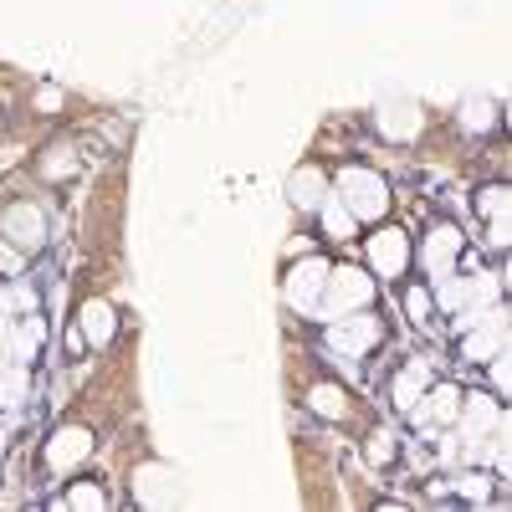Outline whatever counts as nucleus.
<instances>
[{
  "label": "nucleus",
  "instance_id": "16",
  "mask_svg": "<svg viewBox=\"0 0 512 512\" xmlns=\"http://www.w3.org/2000/svg\"><path fill=\"white\" fill-rule=\"evenodd\" d=\"M41 344H47V323H41L36 313H31L21 328H11V338H6V349H11L16 359H31V354H41Z\"/></svg>",
  "mask_w": 512,
  "mask_h": 512
},
{
  "label": "nucleus",
  "instance_id": "22",
  "mask_svg": "<svg viewBox=\"0 0 512 512\" xmlns=\"http://www.w3.org/2000/svg\"><path fill=\"white\" fill-rule=\"evenodd\" d=\"M405 313H410L415 323H431V292H425V287H410V292H405Z\"/></svg>",
  "mask_w": 512,
  "mask_h": 512
},
{
  "label": "nucleus",
  "instance_id": "24",
  "mask_svg": "<svg viewBox=\"0 0 512 512\" xmlns=\"http://www.w3.org/2000/svg\"><path fill=\"white\" fill-rule=\"evenodd\" d=\"M487 364H492V384H497V395H507V379H512V369H507V349H502V354H492Z\"/></svg>",
  "mask_w": 512,
  "mask_h": 512
},
{
  "label": "nucleus",
  "instance_id": "6",
  "mask_svg": "<svg viewBox=\"0 0 512 512\" xmlns=\"http://www.w3.org/2000/svg\"><path fill=\"white\" fill-rule=\"evenodd\" d=\"M369 267H374L379 277H400V272L410 267V241H405L395 226L374 231V236H369Z\"/></svg>",
  "mask_w": 512,
  "mask_h": 512
},
{
  "label": "nucleus",
  "instance_id": "15",
  "mask_svg": "<svg viewBox=\"0 0 512 512\" xmlns=\"http://www.w3.org/2000/svg\"><path fill=\"white\" fill-rule=\"evenodd\" d=\"M318 216H323V226H328V236H333V241H354L359 221L349 216V205L338 200V195H323V205H318Z\"/></svg>",
  "mask_w": 512,
  "mask_h": 512
},
{
  "label": "nucleus",
  "instance_id": "12",
  "mask_svg": "<svg viewBox=\"0 0 512 512\" xmlns=\"http://www.w3.org/2000/svg\"><path fill=\"white\" fill-rule=\"evenodd\" d=\"M287 195H292V205H297V210H318V205H323V195H328V180L318 175L313 164H303V169H297V175L287 180Z\"/></svg>",
  "mask_w": 512,
  "mask_h": 512
},
{
  "label": "nucleus",
  "instance_id": "3",
  "mask_svg": "<svg viewBox=\"0 0 512 512\" xmlns=\"http://www.w3.org/2000/svg\"><path fill=\"white\" fill-rule=\"evenodd\" d=\"M379 338H384V323L369 318L364 308H354V313H344V318H333V328H328V349L359 359V354H369V349L379 344Z\"/></svg>",
  "mask_w": 512,
  "mask_h": 512
},
{
  "label": "nucleus",
  "instance_id": "20",
  "mask_svg": "<svg viewBox=\"0 0 512 512\" xmlns=\"http://www.w3.org/2000/svg\"><path fill=\"white\" fill-rule=\"evenodd\" d=\"M461 128H472V134H477V128H492V103H461Z\"/></svg>",
  "mask_w": 512,
  "mask_h": 512
},
{
  "label": "nucleus",
  "instance_id": "13",
  "mask_svg": "<svg viewBox=\"0 0 512 512\" xmlns=\"http://www.w3.org/2000/svg\"><path fill=\"white\" fill-rule=\"evenodd\" d=\"M82 338H88V344H113V328H118V318H113V308L108 303H88V308H82Z\"/></svg>",
  "mask_w": 512,
  "mask_h": 512
},
{
  "label": "nucleus",
  "instance_id": "2",
  "mask_svg": "<svg viewBox=\"0 0 512 512\" xmlns=\"http://www.w3.org/2000/svg\"><path fill=\"white\" fill-rule=\"evenodd\" d=\"M338 200L349 205V216H354V221H379L384 210H390V185H384L374 169L349 164L344 175H338Z\"/></svg>",
  "mask_w": 512,
  "mask_h": 512
},
{
  "label": "nucleus",
  "instance_id": "26",
  "mask_svg": "<svg viewBox=\"0 0 512 512\" xmlns=\"http://www.w3.org/2000/svg\"><path fill=\"white\" fill-rule=\"evenodd\" d=\"M0 272H6V277L21 272V251H16V246H0Z\"/></svg>",
  "mask_w": 512,
  "mask_h": 512
},
{
  "label": "nucleus",
  "instance_id": "14",
  "mask_svg": "<svg viewBox=\"0 0 512 512\" xmlns=\"http://www.w3.org/2000/svg\"><path fill=\"white\" fill-rule=\"evenodd\" d=\"M379 128H384L390 139H415V128H420L415 103H384V108H379Z\"/></svg>",
  "mask_w": 512,
  "mask_h": 512
},
{
  "label": "nucleus",
  "instance_id": "17",
  "mask_svg": "<svg viewBox=\"0 0 512 512\" xmlns=\"http://www.w3.org/2000/svg\"><path fill=\"white\" fill-rule=\"evenodd\" d=\"M308 405H313V410H318L323 420H344V415H349V395L338 390V384H313Z\"/></svg>",
  "mask_w": 512,
  "mask_h": 512
},
{
  "label": "nucleus",
  "instance_id": "1",
  "mask_svg": "<svg viewBox=\"0 0 512 512\" xmlns=\"http://www.w3.org/2000/svg\"><path fill=\"white\" fill-rule=\"evenodd\" d=\"M374 303V277L359 272V267H328V282H323V297H318V313L333 323L354 308H369Z\"/></svg>",
  "mask_w": 512,
  "mask_h": 512
},
{
  "label": "nucleus",
  "instance_id": "19",
  "mask_svg": "<svg viewBox=\"0 0 512 512\" xmlns=\"http://www.w3.org/2000/svg\"><path fill=\"white\" fill-rule=\"evenodd\" d=\"M477 216H507V185H492V190H482L477 195Z\"/></svg>",
  "mask_w": 512,
  "mask_h": 512
},
{
  "label": "nucleus",
  "instance_id": "27",
  "mask_svg": "<svg viewBox=\"0 0 512 512\" xmlns=\"http://www.w3.org/2000/svg\"><path fill=\"white\" fill-rule=\"evenodd\" d=\"M6 338H11V318L0 313V349H6Z\"/></svg>",
  "mask_w": 512,
  "mask_h": 512
},
{
  "label": "nucleus",
  "instance_id": "28",
  "mask_svg": "<svg viewBox=\"0 0 512 512\" xmlns=\"http://www.w3.org/2000/svg\"><path fill=\"white\" fill-rule=\"evenodd\" d=\"M11 379V364H6V354H0V384H6Z\"/></svg>",
  "mask_w": 512,
  "mask_h": 512
},
{
  "label": "nucleus",
  "instance_id": "25",
  "mask_svg": "<svg viewBox=\"0 0 512 512\" xmlns=\"http://www.w3.org/2000/svg\"><path fill=\"white\" fill-rule=\"evenodd\" d=\"M487 492H492V487H487V477H477V472H472V477H461V497L487 502Z\"/></svg>",
  "mask_w": 512,
  "mask_h": 512
},
{
  "label": "nucleus",
  "instance_id": "18",
  "mask_svg": "<svg viewBox=\"0 0 512 512\" xmlns=\"http://www.w3.org/2000/svg\"><path fill=\"white\" fill-rule=\"evenodd\" d=\"M62 507H88V512H98V507H108V497H103V487H93V482H77V487L62 497Z\"/></svg>",
  "mask_w": 512,
  "mask_h": 512
},
{
  "label": "nucleus",
  "instance_id": "21",
  "mask_svg": "<svg viewBox=\"0 0 512 512\" xmlns=\"http://www.w3.org/2000/svg\"><path fill=\"white\" fill-rule=\"evenodd\" d=\"M369 461H374V466H390V461H395V436H390V431H374V436H369Z\"/></svg>",
  "mask_w": 512,
  "mask_h": 512
},
{
  "label": "nucleus",
  "instance_id": "5",
  "mask_svg": "<svg viewBox=\"0 0 512 512\" xmlns=\"http://www.w3.org/2000/svg\"><path fill=\"white\" fill-rule=\"evenodd\" d=\"M323 282H328V262H323V256H303V262L287 272V303H292L297 313H313V318H318Z\"/></svg>",
  "mask_w": 512,
  "mask_h": 512
},
{
  "label": "nucleus",
  "instance_id": "11",
  "mask_svg": "<svg viewBox=\"0 0 512 512\" xmlns=\"http://www.w3.org/2000/svg\"><path fill=\"white\" fill-rule=\"evenodd\" d=\"M425 390H431V364H425V359H410V364L395 374V405H400V410H415Z\"/></svg>",
  "mask_w": 512,
  "mask_h": 512
},
{
  "label": "nucleus",
  "instance_id": "7",
  "mask_svg": "<svg viewBox=\"0 0 512 512\" xmlns=\"http://www.w3.org/2000/svg\"><path fill=\"white\" fill-rule=\"evenodd\" d=\"M93 456V436L82 431V425H62V431L47 441V466L52 472H72V466H82Z\"/></svg>",
  "mask_w": 512,
  "mask_h": 512
},
{
  "label": "nucleus",
  "instance_id": "4",
  "mask_svg": "<svg viewBox=\"0 0 512 512\" xmlns=\"http://www.w3.org/2000/svg\"><path fill=\"white\" fill-rule=\"evenodd\" d=\"M502 349H507V308H492L482 323H472L466 338H461V359L466 364H487Z\"/></svg>",
  "mask_w": 512,
  "mask_h": 512
},
{
  "label": "nucleus",
  "instance_id": "8",
  "mask_svg": "<svg viewBox=\"0 0 512 512\" xmlns=\"http://www.w3.org/2000/svg\"><path fill=\"white\" fill-rule=\"evenodd\" d=\"M0 236H6L11 246H21V251H36L41 236H47V221H41L36 205H11L6 216H0Z\"/></svg>",
  "mask_w": 512,
  "mask_h": 512
},
{
  "label": "nucleus",
  "instance_id": "10",
  "mask_svg": "<svg viewBox=\"0 0 512 512\" xmlns=\"http://www.w3.org/2000/svg\"><path fill=\"white\" fill-rule=\"evenodd\" d=\"M420 400H425V405H415L420 420H436V425L461 420V390H456V384H436V379H431V390H425Z\"/></svg>",
  "mask_w": 512,
  "mask_h": 512
},
{
  "label": "nucleus",
  "instance_id": "23",
  "mask_svg": "<svg viewBox=\"0 0 512 512\" xmlns=\"http://www.w3.org/2000/svg\"><path fill=\"white\" fill-rule=\"evenodd\" d=\"M72 164H77V159H72V149H52V159L41 164V175H47V180H62Z\"/></svg>",
  "mask_w": 512,
  "mask_h": 512
},
{
  "label": "nucleus",
  "instance_id": "9",
  "mask_svg": "<svg viewBox=\"0 0 512 512\" xmlns=\"http://www.w3.org/2000/svg\"><path fill=\"white\" fill-rule=\"evenodd\" d=\"M425 272L431 277H446V272H456V256H461V231L456 226H436L431 236H425Z\"/></svg>",
  "mask_w": 512,
  "mask_h": 512
}]
</instances>
